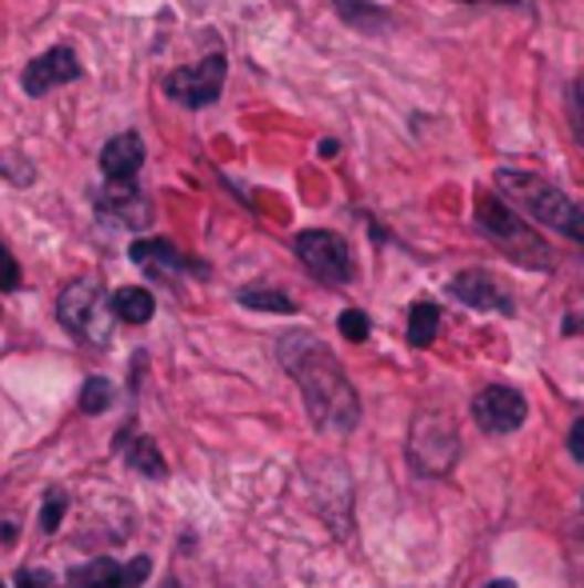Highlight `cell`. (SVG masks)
<instances>
[{
  "mask_svg": "<svg viewBox=\"0 0 584 588\" xmlns=\"http://www.w3.org/2000/svg\"><path fill=\"white\" fill-rule=\"evenodd\" d=\"M484 588H517L512 580H492V585H484Z\"/></svg>",
  "mask_w": 584,
  "mask_h": 588,
  "instance_id": "f546056e",
  "label": "cell"
},
{
  "mask_svg": "<svg viewBox=\"0 0 584 588\" xmlns=\"http://www.w3.org/2000/svg\"><path fill=\"white\" fill-rule=\"evenodd\" d=\"M449 293L457 296V301H465L469 308H480V313H504V316L517 313L509 288H504V284L497 281L492 273H484V269L457 273V276H452V284H449Z\"/></svg>",
  "mask_w": 584,
  "mask_h": 588,
  "instance_id": "30bf717a",
  "label": "cell"
},
{
  "mask_svg": "<svg viewBox=\"0 0 584 588\" xmlns=\"http://www.w3.org/2000/svg\"><path fill=\"white\" fill-rule=\"evenodd\" d=\"M56 316L84 345H108V336H113V296L105 293V284L88 281V276L64 288L56 301Z\"/></svg>",
  "mask_w": 584,
  "mask_h": 588,
  "instance_id": "277c9868",
  "label": "cell"
},
{
  "mask_svg": "<svg viewBox=\"0 0 584 588\" xmlns=\"http://www.w3.org/2000/svg\"><path fill=\"white\" fill-rule=\"evenodd\" d=\"M225 73H229V61L220 53L205 56L197 64H185V69H173L165 76V93L185 108H205L212 105L225 88Z\"/></svg>",
  "mask_w": 584,
  "mask_h": 588,
  "instance_id": "52a82bcc",
  "label": "cell"
},
{
  "mask_svg": "<svg viewBox=\"0 0 584 588\" xmlns=\"http://www.w3.org/2000/svg\"><path fill=\"white\" fill-rule=\"evenodd\" d=\"M564 333H584V316H564Z\"/></svg>",
  "mask_w": 584,
  "mask_h": 588,
  "instance_id": "4316f807",
  "label": "cell"
},
{
  "mask_svg": "<svg viewBox=\"0 0 584 588\" xmlns=\"http://www.w3.org/2000/svg\"><path fill=\"white\" fill-rule=\"evenodd\" d=\"M64 508H69V496H64V493H49V501H44V513H41V528H44V533H56V528H61Z\"/></svg>",
  "mask_w": 584,
  "mask_h": 588,
  "instance_id": "603a6c76",
  "label": "cell"
},
{
  "mask_svg": "<svg viewBox=\"0 0 584 588\" xmlns=\"http://www.w3.org/2000/svg\"><path fill=\"white\" fill-rule=\"evenodd\" d=\"M277 357H281L284 372L296 380L304 409H309L316 429L348 432L361 420V400H356V389L348 385L345 368L313 333L281 336Z\"/></svg>",
  "mask_w": 584,
  "mask_h": 588,
  "instance_id": "6da1fadb",
  "label": "cell"
},
{
  "mask_svg": "<svg viewBox=\"0 0 584 588\" xmlns=\"http://www.w3.org/2000/svg\"><path fill=\"white\" fill-rule=\"evenodd\" d=\"M296 256L304 261V269L324 284H348L353 281V252H348L345 237H336L328 229H304L292 241Z\"/></svg>",
  "mask_w": 584,
  "mask_h": 588,
  "instance_id": "8992f818",
  "label": "cell"
},
{
  "mask_svg": "<svg viewBox=\"0 0 584 588\" xmlns=\"http://www.w3.org/2000/svg\"><path fill=\"white\" fill-rule=\"evenodd\" d=\"M96 212L108 217L113 224H121V229H145L153 221L148 197L136 185H128V180H108L101 197H96Z\"/></svg>",
  "mask_w": 584,
  "mask_h": 588,
  "instance_id": "9c48e42d",
  "label": "cell"
},
{
  "mask_svg": "<svg viewBox=\"0 0 584 588\" xmlns=\"http://www.w3.org/2000/svg\"><path fill=\"white\" fill-rule=\"evenodd\" d=\"M128 256H133V264H140L145 273H157V276L197 273V269H200L197 261H188V256H180L177 244H168V241H133ZM200 273H205V269H200Z\"/></svg>",
  "mask_w": 584,
  "mask_h": 588,
  "instance_id": "7c38bea8",
  "label": "cell"
},
{
  "mask_svg": "<svg viewBox=\"0 0 584 588\" xmlns=\"http://www.w3.org/2000/svg\"><path fill=\"white\" fill-rule=\"evenodd\" d=\"M140 165H145V145H140L136 133H121V137H113L101 148V172L108 180H133L140 172Z\"/></svg>",
  "mask_w": 584,
  "mask_h": 588,
  "instance_id": "4fadbf2b",
  "label": "cell"
},
{
  "mask_svg": "<svg viewBox=\"0 0 584 588\" xmlns=\"http://www.w3.org/2000/svg\"><path fill=\"white\" fill-rule=\"evenodd\" d=\"M113 313H116V321H125V325H148L153 313H157V301H153L148 288L128 284V288L113 293Z\"/></svg>",
  "mask_w": 584,
  "mask_h": 588,
  "instance_id": "9a60e30c",
  "label": "cell"
},
{
  "mask_svg": "<svg viewBox=\"0 0 584 588\" xmlns=\"http://www.w3.org/2000/svg\"><path fill=\"white\" fill-rule=\"evenodd\" d=\"M457 449H460V437L449 417H440V412H420V417L413 420L408 456H413V469H417V473H428V476L449 473L452 464H457Z\"/></svg>",
  "mask_w": 584,
  "mask_h": 588,
  "instance_id": "5b68a950",
  "label": "cell"
},
{
  "mask_svg": "<svg viewBox=\"0 0 584 588\" xmlns=\"http://www.w3.org/2000/svg\"><path fill=\"white\" fill-rule=\"evenodd\" d=\"M569 116H573V137L584 140V81L569 88Z\"/></svg>",
  "mask_w": 584,
  "mask_h": 588,
  "instance_id": "cb8c5ba5",
  "label": "cell"
},
{
  "mask_svg": "<svg viewBox=\"0 0 584 588\" xmlns=\"http://www.w3.org/2000/svg\"><path fill=\"white\" fill-rule=\"evenodd\" d=\"M49 573H44V568H21V573H17V588H49Z\"/></svg>",
  "mask_w": 584,
  "mask_h": 588,
  "instance_id": "d4e9b609",
  "label": "cell"
},
{
  "mask_svg": "<svg viewBox=\"0 0 584 588\" xmlns=\"http://www.w3.org/2000/svg\"><path fill=\"white\" fill-rule=\"evenodd\" d=\"M0 588H4V585H0Z\"/></svg>",
  "mask_w": 584,
  "mask_h": 588,
  "instance_id": "4dcf8cb0",
  "label": "cell"
},
{
  "mask_svg": "<svg viewBox=\"0 0 584 588\" xmlns=\"http://www.w3.org/2000/svg\"><path fill=\"white\" fill-rule=\"evenodd\" d=\"M477 224H480V232H484V237H489L504 256H512L517 264H524V269H553V252H549V244L541 241V232H532L501 197L480 192Z\"/></svg>",
  "mask_w": 584,
  "mask_h": 588,
  "instance_id": "3957f363",
  "label": "cell"
},
{
  "mask_svg": "<svg viewBox=\"0 0 584 588\" xmlns=\"http://www.w3.org/2000/svg\"><path fill=\"white\" fill-rule=\"evenodd\" d=\"M437 328H440V308H437V305L420 301V305L408 308V345H413V348L432 345Z\"/></svg>",
  "mask_w": 584,
  "mask_h": 588,
  "instance_id": "e0dca14e",
  "label": "cell"
},
{
  "mask_svg": "<svg viewBox=\"0 0 584 588\" xmlns=\"http://www.w3.org/2000/svg\"><path fill=\"white\" fill-rule=\"evenodd\" d=\"M321 157H336V140H321Z\"/></svg>",
  "mask_w": 584,
  "mask_h": 588,
  "instance_id": "83f0119b",
  "label": "cell"
},
{
  "mask_svg": "<svg viewBox=\"0 0 584 588\" xmlns=\"http://www.w3.org/2000/svg\"><path fill=\"white\" fill-rule=\"evenodd\" d=\"M465 4H521V0H465Z\"/></svg>",
  "mask_w": 584,
  "mask_h": 588,
  "instance_id": "f1b7e54d",
  "label": "cell"
},
{
  "mask_svg": "<svg viewBox=\"0 0 584 588\" xmlns=\"http://www.w3.org/2000/svg\"><path fill=\"white\" fill-rule=\"evenodd\" d=\"M336 17L361 32H380L393 24V17L380 4H373V0H336Z\"/></svg>",
  "mask_w": 584,
  "mask_h": 588,
  "instance_id": "2e32d148",
  "label": "cell"
},
{
  "mask_svg": "<svg viewBox=\"0 0 584 588\" xmlns=\"http://www.w3.org/2000/svg\"><path fill=\"white\" fill-rule=\"evenodd\" d=\"M128 464H133L136 473H145L148 481H160V476L168 473L165 469V456L157 452V444L148 441V437H136L133 441V449H128V456H125Z\"/></svg>",
  "mask_w": 584,
  "mask_h": 588,
  "instance_id": "ac0fdd59",
  "label": "cell"
},
{
  "mask_svg": "<svg viewBox=\"0 0 584 588\" xmlns=\"http://www.w3.org/2000/svg\"><path fill=\"white\" fill-rule=\"evenodd\" d=\"M64 588H125V565H116L113 557L84 560L69 573Z\"/></svg>",
  "mask_w": 584,
  "mask_h": 588,
  "instance_id": "5bb4252c",
  "label": "cell"
},
{
  "mask_svg": "<svg viewBox=\"0 0 584 588\" xmlns=\"http://www.w3.org/2000/svg\"><path fill=\"white\" fill-rule=\"evenodd\" d=\"M569 452H573L576 461H584V417L573 420V429H569Z\"/></svg>",
  "mask_w": 584,
  "mask_h": 588,
  "instance_id": "484cf974",
  "label": "cell"
},
{
  "mask_svg": "<svg viewBox=\"0 0 584 588\" xmlns=\"http://www.w3.org/2000/svg\"><path fill=\"white\" fill-rule=\"evenodd\" d=\"M17 288H21V264L0 244V293H17Z\"/></svg>",
  "mask_w": 584,
  "mask_h": 588,
  "instance_id": "7402d4cb",
  "label": "cell"
},
{
  "mask_svg": "<svg viewBox=\"0 0 584 588\" xmlns=\"http://www.w3.org/2000/svg\"><path fill=\"white\" fill-rule=\"evenodd\" d=\"M472 417L484 432H517L529 417V400L517 389H504V385H489L480 389L477 400H472Z\"/></svg>",
  "mask_w": 584,
  "mask_h": 588,
  "instance_id": "ba28073f",
  "label": "cell"
},
{
  "mask_svg": "<svg viewBox=\"0 0 584 588\" xmlns=\"http://www.w3.org/2000/svg\"><path fill=\"white\" fill-rule=\"evenodd\" d=\"M336 325H341V336H345V340H368V333H373V325H368V316L361 313V308H345Z\"/></svg>",
  "mask_w": 584,
  "mask_h": 588,
  "instance_id": "44dd1931",
  "label": "cell"
},
{
  "mask_svg": "<svg viewBox=\"0 0 584 588\" xmlns=\"http://www.w3.org/2000/svg\"><path fill=\"white\" fill-rule=\"evenodd\" d=\"M81 409L88 412V417H101V412L113 409V385H108L105 377H88V380H84Z\"/></svg>",
  "mask_w": 584,
  "mask_h": 588,
  "instance_id": "ffe728a7",
  "label": "cell"
},
{
  "mask_svg": "<svg viewBox=\"0 0 584 588\" xmlns=\"http://www.w3.org/2000/svg\"><path fill=\"white\" fill-rule=\"evenodd\" d=\"M497 189L509 200L512 212H524V217H532L544 229L564 232L569 241H576V232H581V221H584V204H573L556 185L532 177L524 168H497Z\"/></svg>",
  "mask_w": 584,
  "mask_h": 588,
  "instance_id": "7a4b0ae2",
  "label": "cell"
},
{
  "mask_svg": "<svg viewBox=\"0 0 584 588\" xmlns=\"http://www.w3.org/2000/svg\"><path fill=\"white\" fill-rule=\"evenodd\" d=\"M76 76H81V61H76L73 49H49V53H41L24 69L21 84L29 96H44L53 93V88H61V84L76 81Z\"/></svg>",
  "mask_w": 584,
  "mask_h": 588,
  "instance_id": "8fae6325",
  "label": "cell"
},
{
  "mask_svg": "<svg viewBox=\"0 0 584 588\" xmlns=\"http://www.w3.org/2000/svg\"><path fill=\"white\" fill-rule=\"evenodd\" d=\"M237 301H240V305H244V308H257V313H277V316L296 313L289 296L277 293V288H240Z\"/></svg>",
  "mask_w": 584,
  "mask_h": 588,
  "instance_id": "d6986e66",
  "label": "cell"
}]
</instances>
